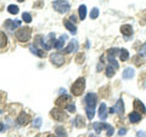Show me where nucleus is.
<instances>
[{
	"instance_id": "f257e3e1",
	"label": "nucleus",
	"mask_w": 146,
	"mask_h": 137,
	"mask_svg": "<svg viewBox=\"0 0 146 137\" xmlns=\"http://www.w3.org/2000/svg\"><path fill=\"white\" fill-rule=\"evenodd\" d=\"M84 88H85V79L84 78H79V79H77L74 81V84L72 85L71 91L74 96H80L82 94H83Z\"/></svg>"
},
{
	"instance_id": "f03ea898",
	"label": "nucleus",
	"mask_w": 146,
	"mask_h": 137,
	"mask_svg": "<svg viewBox=\"0 0 146 137\" xmlns=\"http://www.w3.org/2000/svg\"><path fill=\"white\" fill-rule=\"evenodd\" d=\"M52 7L55 11L60 12V13H66L70 11V3L66 1V0H56V1L52 3Z\"/></svg>"
},
{
	"instance_id": "7ed1b4c3",
	"label": "nucleus",
	"mask_w": 146,
	"mask_h": 137,
	"mask_svg": "<svg viewBox=\"0 0 146 137\" xmlns=\"http://www.w3.org/2000/svg\"><path fill=\"white\" fill-rule=\"evenodd\" d=\"M31 35H32L31 28H21L20 30H17L16 38L22 43H27L31 39Z\"/></svg>"
},
{
	"instance_id": "20e7f679",
	"label": "nucleus",
	"mask_w": 146,
	"mask_h": 137,
	"mask_svg": "<svg viewBox=\"0 0 146 137\" xmlns=\"http://www.w3.org/2000/svg\"><path fill=\"white\" fill-rule=\"evenodd\" d=\"M55 34L54 33H49L46 39L43 41V49L45 50H51L54 46H55Z\"/></svg>"
},
{
	"instance_id": "39448f33",
	"label": "nucleus",
	"mask_w": 146,
	"mask_h": 137,
	"mask_svg": "<svg viewBox=\"0 0 146 137\" xmlns=\"http://www.w3.org/2000/svg\"><path fill=\"white\" fill-rule=\"evenodd\" d=\"M50 114H51V117L54 118L55 120H57V121H63L67 118L66 113L63 112L62 109H60V108H54Z\"/></svg>"
},
{
	"instance_id": "423d86ee",
	"label": "nucleus",
	"mask_w": 146,
	"mask_h": 137,
	"mask_svg": "<svg viewBox=\"0 0 146 137\" xmlns=\"http://www.w3.org/2000/svg\"><path fill=\"white\" fill-rule=\"evenodd\" d=\"M84 101H85V104H86V107H89V108H95V106H96V102H98V96L93 94V92H90L85 96V98H84Z\"/></svg>"
},
{
	"instance_id": "0eeeda50",
	"label": "nucleus",
	"mask_w": 146,
	"mask_h": 137,
	"mask_svg": "<svg viewBox=\"0 0 146 137\" xmlns=\"http://www.w3.org/2000/svg\"><path fill=\"white\" fill-rule=\"evenodd\" d=\"M50 61H51V63L54 66L61 67L63 63H65V58H63V56L61 53H52L51 56H50Z\"/></svg>"
},
{
	"instance_id": "6e6552de",
	"label": "nucleus",
	"mask_w": 146,
	"mask_h": 137,
	"mask_svg": "<svg viewBox=\"0 0 146 137\" xmlns=\"http://www.w3.org/2000/svg\"><path fill=\"white\" fill-rule=\"evenodd\" d=\"M21 26V21H18V20H16V21H12V20H7L5 23H4V27H5L6 29H9L10 32H13L16 28H18V27Z\"/></svg>"
},
{
	"instance_id": "1a4fd4ad",
	"label": "nucleus",
	"mask_w": 146,
	"mask_h": 137,
	"mask_svg": "<svg viewBox=\"0 0 146 137\" xmlns=\"http://www.w3.org/2000/svg\"><path fill=\"white\" fill-rule=\"evenodd\" d=\"M93 127H94V130H95L96 134H100L102 130H107L108 127H111V125L106 124V123H94Z\"/></svg>"
},
{
	"instance_id": "9d476101",
	"label": "nucleus",
	"mask_w": 146,
	"mask_h": 137,
	"mask_svg": "<svg viewBox=\"0 0 146 137\" xmlns=\"http://www.w3.org/2000/svg\"><path fill=\"white\" fill-rule=\"evenodd\" d=\"M17 123L20 125H26V124H28L29 123V115L27 113H25V112H22L20 115H18V118H17Z\"/></svg>"
},
{
	"instance_id": "9b49d317",
	"label": "nucleus",
	"mask_w": 146,
	"mask_h": 137,
	"mask_svg": "<svg viewBox=\"0 0 146 137\" xmlns=\"http://www.w3.org/2000/svg\"><path fill=\"white\" fill-rule=\"evenodd\" d=\"M78 50V41L77 40H72L70 43V45L65 49V52L66 53H72V52H76Z\"/></svg>"
},
{
	"instance_id": "f8f14e48",
	"label": "nucleus",
	"mask_w": 146,
	"mask_h": 137,
	"mask_svg": "<svg viewBox=\"0 0 146 137\" xmlns=\"http://www.w3.org/2000/svg\"><path fill=\"white\" fill-rule=\"evenodd\" d=\"M99 117L101 118V120H105L107 118V107L104 102L100 104V108H99Z\"/></svg>"
},
{
	"instance_id": "ddd939ff",
	"label": "nucleus",
	"mask_w": 146,
	"mask_h": 137,
	"mask_svg": "<svg viewBox=\"0 0 146 137\" xmlns=\"http://www.w3.org/2000/svg\"><path fill=\"white\" fill-rule=\"evenodd\" d=\"M141 120V114L139 112H131L129 114V121L131 124H135V123H139Z\"/></svg>"
},
{
	"instance_id": "4468645a",
	"label": "nucleus",
	"mask_w": 146,
	"mask_h": 137,
	"mask_svg": "<svg viewBox=\"0 0 146 137\" xmlns=\"http://www.w3.org/2000/svg\"><path fill=\"white\" fill-rule=\"evenodd\" d=\"M115 108H116V113L118 114V115H119V117H123V114H124V104H123V101H122V99H118Z\"/></svg>"
},
{
	"instance_id": "2eb2a0df",
	"label": "nucleus",
	"mask_w": 146,
	"mask_h": 137,
	"mask_svg": "<svg viewBox=\"0 0 146 137\" xmlns=\"http://www.w3.org/2000/svg\"><path fill=\"white\" fill-rule=\"evenodd\" d=\"M134 108L136 109V111H139V112H141L143 114H145L146 113V108H145V104L141 102V101H139V99H135L134 101Z\"/></svg>"
},
{
	"instance_id": "dca6fc26",
	"label": "nucleus",
	"mask_w": 146,
	"mask_h": 137,
	"mask_svg": "<svg viewBox=\"0 0 146 137\" xmlns=\"http://www.w3.org/2000/svg\"><path fill=\"white\" fill-rule=\"evenodd\" d=\"M134 74H135V70L131 67H128L124 69V72H123V78H124V79H131V78L134 76Z\"/></svg>"
},
{
	"instance_id": "f3484780",
	"label": "nucleus",
	"mask_w": 146,
	"mask_h": 137,
	"mask_svg": "<svg viewBox=\"0 0 146 137\" xmlns=\"http://www.w3.org/2000/svg\"><path fill=\"white\" fill-rule=\"evenodd\" d=\"M121 32H122V34H124L125 36H128V35L133 34V28H131L130 24H123L121 27Z\"/></svg>"
},
{
	"instance_id": "a211bd4d",
	"label": "nucleus",
	"mask_w": 146,
	"mask_h": 137,
	"mask_svg": "<svg viewBox=\"0 0 146 137\" xmlns=\"http://www.w3.org/2000/svg\"><path fill=\"white\" fill-rule=\"evenodd\" d=\"M66 40H67V35H66V34L61 35V36H60V39H58L57 41L55 43V47H56V49H58V50H61V49L63 47V45H65Z\"/></svg>"
},
{
	"instance_id": "6ab92c4d",
	"label": "nucleus",
	"mask_w": 146,
	"mask_h": 137,
	"mask_svg": "<svg viewBox=\"0 0 146 137\" xmlns=\"http://www.w3.org/2000/svg\"><path fill=\"white\" fill-rule=\"evenodd\" d=\"M65 27L71 32L72 34H76L77 33V28H76V26L72 23V22H70V21H65Z\"/></svg>"
},
{
	"instance_id": "aec40b11",
	"label": "nucleus",
	"mask_w": 146,
	"mask_h": 137,
	"mask_svg": "<svg viewBox=\"0 0 146 137\" xmlns=\"http://www.w3.org/2000/svg\"><path fill=\"white\" fill-rule=\"evenodd\" d=\"M7 44V36L5 35L4 32H0V49L5 47Z\"/></svg>"
},
{
	"instance_id": "412c9836",
	"label": "nucleus",
	"mask_w": 146,
	"mask_h": 137,
	"mask_svg": "<svg viewBox=\"0 0 146 137\" xmlns=\"http://www.w3.org/2000/svg\"><path fill=\"white\" fill-rule=\"evenodd\" d=\"M78 11H79V18L82 21H84L85 17H86V6L85 5H80Z\"/></svg>"
},
{
	"instance_id": "4be33fe9",
	"label": "nucleus",
	"mask_w": 146,
	"mask_h": 137,
	"mask_svg": "<svg viewBox=\"0 0 146 137\" xmlns=\"http://www.w3.org/2000/svg\"><path fill=\"white\" fill-rule=\"evenodd\" d=\"M55 132H56L57 137H67V132L63 130V127H61V126H57L56 129H55Z\"/></svg>"
},
{
	"instance_id": "5701e85b",
	"label": "nucleus",
	"mask_w": 146,
	"mask_h": 137,
	"mask_svg": "<svg viewBox=\"0 0 146 137\" xmlns=\"http://www.w3.org/2000/svg\"><path fill=\"white\" fill-rule=\"evenodd\" d=\"M74 125H76L77 127H84V126H85V121L83 120V118H82L80 115H78V117L76 118Z\"/></svg>"
},
{
	"instance_id": "b1692460",
	"label": "nucleus",
	"mask_w": 146,
	"mask_h": 137,
	"mask_svg": "<svg viewBox=\"0 0 146 137\" xmlns=\"http://www.w3.org/2000/svg\"><path fill=\"white\" fill-rule=\"evenodd\" d=\"M68 99H70V96H61V97H58V99L56 101V104L57 106H63Z\"/></svg>"
},
{
	"instance_id": "393cba45",
	"label": "nucleus",
	"mask_w": 146,
	"mask_h": 137,
	"mask_svg": "<svg viewBox=\"0 0 146 137\" xmlns=\"http://www.w3.org/2000/svg\"><path fill=\"white\" fill-rule=\"evenodd\" d=\"M128 57H129V52H128L125 49H122L121 52H119V58H121L123 62H124V61L128 60Z\"/></svg>"
},
{
	"instance_id": "a878e982",
	"label": "nucleus",
	"mask_w": 146,
	"mask_h": 137,
	"mask_svg": "<svg viewBox=\"0 0 146 137\" xmlns=\"http://www.w3.org/2000/svg\"><path fill=\"white\" fill-rule=\"evenodd\" d=\"M85 112H86V115H88V119H93L94 115H95V108H89L86 107L85 108Z\"/></svg>"
},
{
	"instance_id": "bb28decb",
	"label": "nucleus",
	"mask_w": 146,
	"mask_h": 137,
	"mask_svg": "<svg viewBox=\"0 0 146 137\" xmlns=\"http://www.w3.org/2000/svg\"><path fill=\"white\" fill-rule=\"evenodd\" d=\"M107 58H108L110 66H111L112 68H115V69H118V68H119V66H118V63H117V62H116V60H115V57H110V56H107Z\"/></svg>"
},
{
	"instance_id": "cd10ccee",
	"label": "nucleus",
	"mask_w": 146,
	"mask_h": 137,
	"mask_svg": "<svg viewBox=\"0 0 146 137\" xmlns=\"http://www.w3.org/2000/svg\"><path fill=\"white\" fill-rule=\"evenodd\" d=\"M115 73H116V69L115 68H112L111 66H108L106 68V76L107 78H112L113 75H115Z\"/></svg>"
},
{
	"instance_id": "c85d7f7f",
	"label": "nucleus",
	"mask_w": 146,
	"mask_h": 137,
	"mask_svg": "<svg viewBox=\"0 0 146 137\" xmlns=\"http://www.w3.org/2000/svg\"><path fill=\"white\" fill-rule=\"evenodd\" d=\"M133 61H134V63L136 66H140V65H143V63H144V58H143V56L138 55V56H134Z\"/></svg>"
},
{
	"instance_id": "c756f323",
	"label": "nucleus",
	"mask_w": 146,
	"mask_h": 137,
	"mask_svg": "<svg viewBox=\"0 0 146 137\" xmlns=\"http://www.w3.org/2000/svg\"><path fill=\"white\" fill-rule=\"evenodd\" d=\"M31 52H33L34 55H36V56H39V57H44V56H45L44 52L39 51V50L36 49V47H34V46H31Z\"/></svg>"
},
{
	"instance_id": "7c9ffc66",
	"label": "nucleus",
	"mask_w": 146,
	"mask_h": 137,
	"mask_svg": "<svg viewBox=\"0 0 146 137\" xmlns=\"http://www.w3.org/2000/svg\"><path fill=\"white\" fill-rule=\"evenodd\" d=\"M7 11L10 13H12V15H16V13H18V6H16V5H9Z\"/></svg>"
},
{
	"instance_id": "2f4dec72",
	"label": "nucleus",
	"mask_w": 146,
	"mask_h": 137,
	"mask_svg": "<svg viewBox=\"0 0 146 137\" xmlns=\"http://www.w3.org/2000/svg\"><path fill=\"white\" fill-rule=\"evenodd\" d=\"M42 118H35V119H34V121H33V127H34V129H39V127L40 126H42Z\"/></svg>"
},
{
	"instance_id": "473e14b6",
	"label": "nucleus",
	"mask_w": 146,
	"mask_h": 137,
	"mask_svg": "<svg viewBox=\"0 0 146 137\" xmlns=\"http://www.w3.org/2000/svg\"><path fill=\"white\" fill-rule=\"evenodd\" d=\"M90 17H91V20H95V18H98V17H99V9H98V7H94L93 10H91V12H90Z\"/></svg>"
},
{
	"instance_id": "72a5a7b5",
	"label": "nucleus",
	"mask_w": 146,
	"mask_h": 137,
	"mask_svg": "<svg viewBox=\"0 0 146 137\" xmlns=\"http://www.w3.org/2000/svg\"><path fill=\"white\" fill-rule=\"evenodd\" d=\"M117 52H118V49H116V47L110 49V50H108V52H107V56H110V57H115L116 55H117Z\"/></svg>"
},
{
	"instance_id": "f704fd0d",
	"label": "nucleus",
	"mask_w": 146,
	"mask_h": 137,
	"mask_svg": "<svg viewBox=\"0 0 146 137\" xmlns=\"http://www.w3.org/2000/svg\"><path fill=\"white\" fill-rule=\"evenodd\" d=\"M22 18H23V21L27 22V23H29V22H32V16L29 15L28 12H25L23 15H22Z\"/></svg>"
},
{
	"instance_id": "c9c22d12",
	"label": "nucleus",
	"mask_w": 146,
	"mask_h": 137,
	"mask_svg": "<svg viewBox=\"0 0 146 137\" xmlns=\"http://www.w3.org/2000/svg\"><path fill=\"white\" fill-rule=\"evenodd\" d=\"M139 55H140V56H144V57H146V43L143 45V46H141Z\"/></svg>"
},
{
	"instance_id": "e433bc0d",
	"label": "nucleus",
	"mask_w": 146,
	"mask_h": 137,
	"mask_svg": "<svg viewBox=\"0 0 146 137\" xmlns=\"http://www.w3.org/2000/svg\"><path fill=\"white\" fill-rule=\"evenodd\" d=\"M66 109L68 112H71V113H74L76 112V106H74V104H67Z\"/></svg>"
},
{
	"instance_id": "4c0bfd02",
	"label": "nucleus",
	"mask_w": 146,
	"mask_h": 137,
	"mask_svg": "<svg viewBox=\"0 0 146 137\" xmlns=\"http://www.w3.org/2000/svg\"><path fill=\"white\" fill-rule=\"evenodd\" d=\"M84 55L83 53H80V55H78V56H77V63H82L84 61Z\"/></svg>"
},
{
	"instance_id": "58836bf2",
	"label": "nucleus",
	"mask_w": 146,
	"mask_h": 137,
	"mask_svg": "<svg viewBox=\"0 0 146 137\" xmlns=\"http://www.w3.org/2000/svg\"><path fill=\"white\" fill-rule=\"evenodd\" d=\"M113 132H115V129L111 126V127H108L107 129V137H110V136H112L113 135Z\"/></svg>"
},
{
	"instance_id": "ea45409f",
	"label": "nucleus",
	"mask_w": 146,
	"mask_h": 137,
	"mask_svg": "<svg viewBox=\"0 0 146 137\" xmlns=\"http://www.w3.org/2000/svg\"><path fill=\"white\" fill-rule=\"evenodd\" d=\"M127 134V130L125 129H121L119 131H118V135H119V136H124Z\"/></svg>"
},
{
	"instance_id": "a19ab883",
	"label": "nucleus",
	"mask_w": 146,
	"mask_h": 137,
	"mask_svg": "<svg viewBox=\"0 0 146 137\" xmlns=\"http://www.w3.org/2000/svg\"><path fill=\"white\" fill-rule=\"evenodd\" d=\"M138 137H146L145 131H138Z\"/></svg>"
},
{
	"instance_id": "79ce46f5",
	"label": "nucleus",
	"mask_w": 146,
	"mask_h": 137,
	"mask_svg": "<svg viewBox=\"0 0 146 137\" xmlns=\"http://www.w3.org/2000/svg\"><path fill=\"white\" fill-rule=\"evenodd\" d=\"M4 130H5V125H4L3 123L0 121V132H1V131H4Z\"/></svg>"
},
{
	"instance_id": "37998d69",
	"label": "nucleus",
	"mask_w": 146,
	"mask_h": 137,
	"mask_svg": "<svg viewBox=\"0 0 146 137\" xmlns=\"http://www.w3.org/2000/svg\"><path fill=\"white\" fill-rule=\"evenodd\" d=\"M110 113H111V114H115V113H116V108H115V107H111V108H110Z\"/></svg>"
},
{
	"instance_id": "c03bdc74",
	"label": "nucleus",
	"mask_w": 146,
	"mask_h": 137,
	"mask_svg": "<svg viewBox=\"0 0 146 137\" xmlns=\"http://www.w3.org/2000/svg\"><path fill=\"white\" fill-rule=\"evenodd\" d=\"M101 68H102V66H101V63H100V65H98V72H101Z\"/></svg>"
},
{
	"instance_id": "a18cd8bd",
	"label": "nucleus",
	"mask_w": 146,
	"mask_h": 137,
	"mask_svg": "<svg viewBox=\"0 0 146 137\" xmlns=\"http://www.w3.org/2000/svg\"><path fill=\"white\" fill-rule=\"evenodd\" d=\"M71 21L72 22H76V16H71Z\"/></svg>"
},
{
	"instance_id": "49530a36",
	"label": "nucleus",
	"mask_w": 146,
	"mask_h": 137,
	"mask_svg": "<svg viewBox=\"0 0 146 137\" xmlns=\"http://www.w3.org/2000/svg\"><path fill=\"white\" fill-rule=\"evenodd\" d=\"M48 137H57V136H54V135H49Z\"/></svg>"
},
{
	"instance_id": "de8ad7c7",
	"label": "nucleus",
	"mask_w": 146,
	"mask_h": 137,
	"mask_svg": "<svg viewBox=\"0 0 146 137\" xmlns=\"http://www.w3.org/2000/svg\"><path fill=\"white\" fill-rule=\"evenodd\" d=\"M17 1H21L22 3V1H25V0H17Z\"/></svg>"
},
{
	"instance_id": "09e8293b",
	"label": "nucleus",
	"mask_w": 146,
	"mask_h": 137,
	"mask_svg": "<svg viewBox=\"0 0 146 137\" xmlns=\"http://www.w3.org/2000/svg\"><path fill=\"white\" fill-rule=\"evenodd\" d=\"M90 137H98V136H94V135H91V136H90Z\"/></svg>"
}]
</instances>
